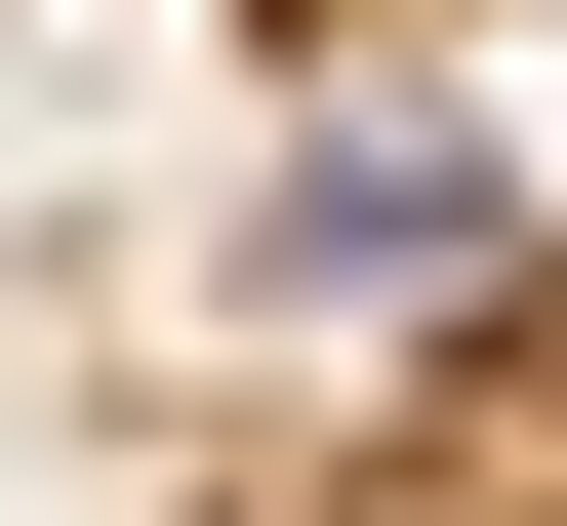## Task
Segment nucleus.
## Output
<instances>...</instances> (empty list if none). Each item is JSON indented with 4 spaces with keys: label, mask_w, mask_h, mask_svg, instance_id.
Here are the masks:
<instances>
[{
    "label": "nucleus",
    "mask_w": 567,
    "mask_h": 526,
    "mask_svg": "<svg viewBox=\"0 0 567 526\" xmlns=\"http://www.w3.org/2000/svg\"><path fill=\"white\" fill-rule=\"evenodd\" d=\"M486 283V163L446 122H324V163H284V324H446Z\"/></svg>",
    "instance_id": "nucleus-1"
}]
</instances>
